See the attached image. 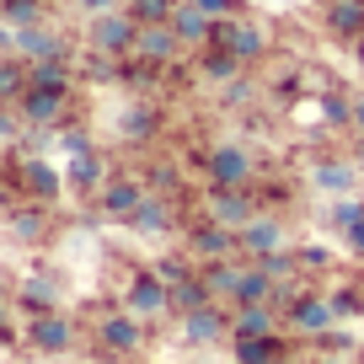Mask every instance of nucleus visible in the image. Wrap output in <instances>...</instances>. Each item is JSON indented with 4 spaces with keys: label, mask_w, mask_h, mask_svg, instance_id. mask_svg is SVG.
<instances>
[{
    "label": "nucleus",
    "mask_w": 364,
    "mask_h": 364,
    "mask_svg": "<svg viewBox=\"0 0 364 364\" xmlns=\"http://www.w3.org/2000/svg\"><path fill=\"white\" fill-rule=\"evenodd\" d=\"M311 188L327 193V198L359 193V166H353V156H321V161H311Z\"/></svg>",
    "instance_id": "nucleus-20"
},
{
    "label": "nucleus",
    "mask_w": 364,
    "mask_h": 364,
    "mask_svg": "<svg viewBox=\"0 0 364 364\" xmlns=\"http://www.w3.org/2000/svg\"><path fill=\"white\" fill-rule=\"evenodd\" d=\"M70 6H75V11H80V16H86V22H91V16H107V11H124L129 0H70Z\"/></svg>",
    "instance_id": "nucleus-42"
},
{
    "label": "nucleus",
    "mask_w": 364,
    "mask_h": 364,
    "mask_svg": "<svg viewBox=\"0 0 364 364\" xmlns=\"http://www.w3.org/2000/svg\"><path fill=\"white\" fill-rule=\"evenodd\" d=\"M6 225H11V241H22V247H43L48 230H54V215H48V204H33V198H27V204L11 209Z\"/></svg>",
    "instance_id": "nucleus-25"
},
{
    "label": "nucleus",
    "mask_w": 364,
    "mask_h": 364,
    "mask_svg": "<svg viewBox=\"0 0 364 364\" xmlns=\"http://www.w3.org/2000/svg\"><path fill=\"white\" fill-rule=\"evenodd\" d=\"M338 241H343V252H348V257H353V262H359V268H364V220H359V225H353V230H343Z\"/></svg>",
    "instance_id": "nucleus-43"
},
{
    "label": "nucleus",
    "mask_w": 364,
    "mask_h": 364,
    "mask_svg": "<svg viewBox=\"0 0 364 364\" xmlns=\"http://www.w3.org/2000/svg\"><path fill=\"white\" fill-rule=\"evenodd\" d=\"M177 6H182V0H129V16H134L139 27H145V22H171Z\"/></svg>",
    "instance_id": "nucleus-38"
},
{
    "label": "nucleus",
    "mask_w": 364,
    "mask_h": 364,
    "mask_svg": "<svg viewBox=\"0 0 364 364\" xmlns=\"http://www.w3.org/2000/svg\"><path fill=\"white\" fill-rule=\"evenodd\" d=\"M75 75H80L75 59H38V65H27V86H38V91H75Z\"/></svg>",
    "instance_id": "nucleus-28"
},
{
    "label": "nucleus",
    "mask_w": 364,
    "mask_h": 364,
    "mask_svg": "<svg viewBox=\"0 0 364 364\" xmlns=\"http://www.w3.org/2000/svg\"><path fill=\"white\" fill-rule=\"evenodd\" d=\"M107 177H113V171H107V156L97 145L70 150V156H65V188L80 198V204H97V193L107 188Z\"/></svg>",
    "instance_id": "nucleus-10"
},
{
    "label": "nucleus",
    "mask_w": 364,
    "mask_h": 364,
    "mask_svg": "<svg viewBox=\"0 0 364 364\" xmlns=\"http://www.w3.org/2000/svg\"><path fill=\"white\" fill-rule=\"evenodd\" d=\"M257 209H262L257 188H198V220H215V225L241 230Z\"/></svg>",
    "instance_id": "nucleus-6"
},
{
    "label": "nucleus",
    "mask_w": 364,
    "mask_h": 364,
    "mask_svg": "<svg viewBox=\"0 0 364 364\" xmlns=\"http://www.w3.org/2000/svg\"><path fill=\"white\" fill-rule=\"evenodd\" d=\"M91 343H97V353L113 359V364L139 359V353L150 348V321H139L134 311L118 300V306H102L97 316H91Z\"/></svg>",
    "instance_id": "nucleus-1"
},
{
    "label": "nucleus",
    "mask_w": 364,
    "mask_h": 364,
    "mask_svg": "<svg viewBox=\"0 0 364 364\" xmlns=\"http://www.w3.org/2000/svg\"><path fill=\"white\" fill-rule=\"evenodd\" d=\"M22 139H27V124H22V113H16V107H0V150L22 145Z\"/></svg>",
    "instance_id": "nucleus-40"
},
{
    "label": "nucleus",
    "mask_w": 364,
    "mask_h": 364,
    "mask_svg": "<svg viewBox=\"0 0 364 364\" xmlns=\"http://www.w3.org/2000/svg\"><path fill=\"white\" fill-rule=\"evenodd\" d=\"M27 97V59L0 54V107H16Z\"/></svg>",
    "instance_id": "nucleus-31"
},
{
    "label": "nucleus",
    "mask_w": 364,
    "mask_h": 364,
    "mask_svg": "<svg viewBox=\"0 0 364 364\" xmlns=\"http://www.w3.org/2000/svg\"><path fill=\"white\" fill-rule=\"evenodd\" d=\"M316 6H327V0H316Z\"/></svg>",
    "instance_id": "nucleus-51"
},
{
    "label": "nucleus",
    "mask_w": 364,
    "mask_h": 364,
    "mask_svg": "<svg viewBox=\"0 0 364 364\" xmlns=\"http://www.w3.org/2000/svg\"><path fill=\"white\" fill-rule=\"evenodd\" d=\"M16 59H27V65H38V59H75V48L48 22H38V27H16Z\"/></svg>",
    "instance_id": "nucleus-22"
},
{
    "label": "nucleus",
    "mask_w": 364,
    "mask_h": 364,
    "mask_svg": "<svg viewBox=\"0 0 364 364\" xmlns=\"http://www.w3.org/2000/svg\"><path fill=\"white\" fill-rule=\"evenodd\" d=\"M16 113H22L27 129H65V124H75V91H38V86H27V97L16 102Z\"/></svg>",
    "instance_id": "nucleus-11"
},
{
    "label": "nucleus",
    "mask_w": 364,
    "mask_h": 364,
    "mask_svg": "<svg viewBox=\"0 0 364 364\" xmlns=\"http://www.w3.org/2000/svg\"><path fill=\"white\" fill-rule=\"evenodd\" d=\"M353 166L364 171V134H353Z\"/></svg>",
    "instance_id": "nucleus-47"
},
{
    "label": "nucleus",
    "mask_w": 364,
    "mask_h": 364,
    "mask_svg": "<svg viewBox=\"0 0 364 364\" xmlns=\"http://www.w3.org/2000/svg\"><path fill=\"white\" fill-rule=\"evenodd\" d=\"M204 284H209V295L220 300V306H230L236 300V284H241V273H247V257H225V262H204Z\"/></svg>",
    "instance_id": "nucleus-29"
},
{
    "label": "nucleus",
    "mask_w": 364,
    "mask_h": 364,
    "mask_svg": "<svg viewBox=\"0 0 364 364\" xmlns=\"http://www.w3.org/2000/svg\"><path fill=\"white\" fill-rule=\"evenodd\" d=\"M16 311L22 316H43V311H65V289H59L54 273H27L22 284H16Z\"/></svg>",
    "instance_id": "nucleus-19"
},
{
    "label": "nucleus",
    "mask_w": 364,
    "mask_h": 364,
    "mask_svg": "<svg viewBox=\"0 0 364 364\" xmlns=\"http://www.w3.org/2000/svg\"><path fill=\"white\" fill-rule=\"evenodd\" d=\"M0 22L38 27V22H43V0H0Z\"/></svg>",
    "instance_id": "nucleus-37"
},
{
    "label": "nucleus",
    "mask_w": 364,
    "mask_h": 364,
    "mask_svg": "<svg viewBox=\"0 0 364 364\" xmlns=\"http://www.w3.org/2000/svg\"><path fill=\"white\" fill-rule=\"evenodd\" d=\"M289 364H311V353H295V359H289Z\"/></svg>",
    "instance_id": "nucleus-49"
},
{
    "label": "nucleus",
    "mask_w": 364,
    "mask_h": 364,
    "mask_svg": "<svg viewBox=\"0 0 364 364\" xmlns=\"http://www.w3.org/2000/svg\"><path fill=\"white\" fill-rule=\"evenodd\" d=\"M134 38H139V22L124 11H107V16H91L86 27V48H97V54H118V59H134Z\"/></svg>",
    "instance_id": "nucleus-14"
},
{
    "label": "nucleus",
    "mask_w": 364,
    "mask_h": 364,
    "mask_svg": "<svg viewBox=\"0 0 364 364\" xmlns=\"http://www.w3.org/2000/svg\"><path fill=\"white\" fill-rule=\"evenodd\" d=\"M177 338L193 353H209V348H220V343H230V306L215 300V306H204V311L177 316Z\"/></svg>",
    "instance_id": "nucleus-9"
},
{
    "label": "nucleus",
    "mask_w": 364,
    "mask_h": 364,
    "mask_svg": "<svg viewBox=\"0 0 364 364\" xmlns=\"http://www.w3.org/2000/svg\"><path fill=\"white\" fill-rule=\"evenodd\" d=\"M54 134H59V150H65V156H70V150H86V145H91L86 124H65V129H54Z\"/></svg>",
    "instance_id": "nucleus-41"
},
{
    "label": "nucleus",
    "mask_w": 364,
    "mask_h": 364,
    "mask_svg": "<svg viewBox=\"0 0 364 364\" xmlns=\"http://www.w3.org/2000/svg\"><path fill=\"white\" fill-rule=\"evenodd\" d=\"M171 306H177V316H188V311H204V306H215V295H209V284H204V273H193L188 284H177V289H171Z\"/></svg>",
    "instance_id": "nucleus-35"
},
{
    "label": "nucleus",
    "mask_w": 364,
    "mask_h": 364,
    "mask_svg": "<svg viewBox=\"0 0 364 364\" xmlns=\"http://www.w3.org/2000/svg\"><path fill=\"white\" fill-rule=\"evenodd\" d=\"M193 6H198V11H209L215 22H220V16H236V11H241V0H193Z\"/></svg>",
    "instance_id": "nucleus-44"
},
{
    "label": "nucleus",
    "mask_w": 364,
    "mask_h": 364,
    "mask_svg": "<svg viewBox=\"0 0 364 364\" xmlns=\"http://www.w3.org/2000/svg\"><path fill=\"white\" fill-rule=\"evenodd\" d=\"M75 343H80V321L70 311H43V316H27V327H22V348L43 353V359H59Z\"/></svg>",
    "instance_id": "nucleus-5"
},
{
    "label": "nucleus",
    "mask_w": 364,
    "mask_h": 364,
    "mask_svg": "<svg viewBox=\"0 0 364 364\" xmlns=\"http://www.w3.org/2000/svg\"><path fill=\"white\" fill-rule=\"evenodd\" d=\"M193 70H198V80H204V86H220V91H225L230 80H241L252 65H241L230 48H215V43H209V48H198V65H193Z\"/></svg>",
    "instance_id": "nucleus-27"
},
{
    "label": "nucleus",
    "mask_w": 364,
    "mask_h": 364,
    "mask_svg": "<svg viewBox=\"0 0 364 364\" xmlns=\"http://www.w3.org/2000/svg\"><path fill=\"white\" fill-rule=\"evenodd\" d=\"M124 306L134 311L139 321H150V327H166V321H177V306H171V289H166V279H161L156 268H129Z\"/></svg>",
    "instance_id": "nucleus-4"
},
{
    "label": "nucleus",
    "mask_w": 364,
    "mask_h": 364,
    "mask_svg": "<svg viewBox=\"0 0 364 364\" xmlns=\"http://www.w3.org/2000/svg\"><path fill=\"white\" fill-rule=\"evenodd\" d=\"M0 54H16V27L0 22Z\"/></svg>",
    "instance_id": "nucleus-45"
},
{
    "label": "nucleus",
    "mask_w": 364,
    "mask_h": 364,
    "mask_svg": "<svg viewBox=\"0 0 364 364\" xmlns=\"http://www.w3.org/2000/svg\"><path fill=\"white\" fill-rule=\"evenodd\" d=\"M295 257H300V273H306V279H321V273L338 268V252L316 247V241H295Z\"/></svg>",
    "instance_id": "nucleus-36"
},
{
    "label": "nucleus",
    "mask_w": 364,
    "mask_h": 364,
    "mask_svg": "<svg viewBox=\"0 0 364 364\" xmlns=\"http://www.w3.org/2000/svg\"><path fill=\"white\" fill-rule=\"evenodd\" d=\"M193 166H198V177H204V188H257V177H262L257 150L236 145V139H220V145L198 150Z\"/></svg>",
    "instance_id": "nucleus-2"
},
{
    "label": "nucleus",
    "mask_w": 364,
    "mask_h": 364,
    "mask_svg": "<svg viewBox=\"0 0 364 364\" xmlns=\"http://www.w3.org/2000/svg\"><path fill=\"white\" fill-rule=\"evenodd\" d=\"M16 182H22V193L33 198V204H48V209L70 193L65 171H59L54 161H43V156H16Z\"/></svg>",
    "instance_id": "nucleus-15"
},
{
    "label": "nucleus",
    "mask_w": 364,
    "mask_h": 364,
    "mask_svg": "<svg viewBox=\"0 0 364 364\" xmlns=\"http://www.w3.org/2000/svg\"><path fill=\"white\" fill-rule=\"evenodd\" d=\"M113 129H118V139H124V145H150V139L166 129V113H161L156 102H129L124 113H118Z\"/></svg>",
    "instance_id": "nucleus-23"
},
{
    "label": "nucleus",
    "mask_w": 364,
    "mask_h": 364,
    "mask_svg": "<svg viewBox=\"0 0 364 364\" xmlns=\"http://www.w3.org/2000/svg\"><path fill=\"white\" fill-rule=\"evenodd\" d=\"M332 327H343V321H338V311H332V295H327V289H316V284L284 311V332L295 343H316L321 332H332Z\"/></svg>",
    "instance_id": "nucleus-7"
},
{
    "label": "nucleus",
    "mask_w": 364,
    "mask_h": 364,
    "mask_svg": "<svg viewBox=\"0 0 364 364\" xmlns=\"http://www.w3.org/2000/svg\"><path fill=\"white\" fill-rule=\"evenodd\" d=\"M171 33L182 38V48H188V54H198V48H209V38H215V16L198 11L193 0H182L177 11H171Z\"/></svg>",
    "instance_id": "nucleus-24"
},
{
    "label": "nucleus",
    "mask_w": 364,
    "mask_h": 364,
    "mask_svg": "<svg viewBox=\"0 0 364 364\" xmlns=\"http://www.w3.org/2000/svg\"><path fill=\"white\" fill-rule=\"evenodd\" d=\"M215 48H230V54L241 59V65H262L273 48V33L262 27V16L252 11H236V16H220L215 22V38H209Z\"/></svg>",
    "instance_id": "nucleus-3"
},
{
    "label": "nucleus",
    "mask_w": 364,
    "mask_h": 364,
    "mask_svg": "<svg viewBox=\"0 0 364 364\" xmlns=\"http://www.w3.org/2000/svg\"><path fill=\"white\" fill-rule=\"evenodd\" d=\"M353 65H359V75H364V38L353 43Z\"/></svg>",
    "instance_id": "nucleus-48"
},
{
    "label": "nucleus",
    "mask_w": 364,
    "mask_h": 364,
    "mask_svg": "<svg viewBox=\"0 0 364 364\" xmlns=\"http://www.w3.org/2000/svg\"><path fill=\"white\" fill-rule=\"evenodd\" d=\"M236 306H273V279L262 273V262H247V273H241V284H236L230 311H236Z\"/></svg>",
    "instance_id": "nucleus-30"
},
{
    "label": "nucleus",
    "mask_w": 364,
    "mask_h": 364,
    "mask_svg": "<svg viewBox=\"0 0 364 364\" xmlns=\"http://www.w3.org/2000/svg\"><path fill=\"white\" fill-rule=\"evenodd\" d=\"M284 332V311L279 306H236L230 311V338H273Z\"/></svg>",
    "instance_id": "nucleus-26"
},
{
    "label": "nucleus",
    "mask_w": 364,
    "mask_h": 364,
    "mask_svg": "<svg viewBox=\"0 0 364 364\" xmlns=\"http://www.w3.org/2000/svg\"><path fill=\"white\" fill-rule=\"evenodd\" d=\"M327 124L332 129H353V97H343V91H327Z\"/></svg>",
    "instance_id": "nucleus-39"
},
{
    "label": "nucleus",
    "mask_w": 364,
    "mask_h": 364,
    "mask_svg": "<svg viewBox=\"0 0 364 364\" xmlns=\"http://www.w3.org/2000/svg\"><path fill=\"white\" fill-rule=\"evenodd\" d=\"M236 241H241V257L247 262H262V257H273V252L295 247V241H289V220L279 215V209H257V215L236 230Z\"/></svg>",
    "instance_id": "nucleus-8"
},
{
    "label": "nucleus",
    "mask_w": 364,
    "mask_h": 364,
    "mask_svg": "<svg viewBox=\"0 0 364 364\" xmlns=\"http://www.w3.org/2000/svg\"><path fill=\"white\" fill-rule=\"evenodd\" d=\"M321 33L332 38V43H359L364 38V0H327L321 6Z\"/></svg>",
    "instance_id": "nucleus-21"
},
{
    "label": "nucleus",
    "mask_w": 364,
    "mask_h": 364,
    "mask_svg": "<svg viewBox=\"0 0 364 364\" xmlns=\"http://www.w3.org/2000/svg\"><path fill=\"white\" fill-rule=\"evenodd\" d=\"M193 364H215V359H193Z\"/></svg>",
    "instance_id": "nucleus-50"
},
{
    "label": "nucleus",
    "mask_w": 364,
    "mask_h": 364,
    "mask_svg": "<svg viewBox=\"0 0 364 364\" xmlns=\"http://www.w3.org/2000/svg\"><path fill=\"white\" fill-rule=\"evenodd\" d=\"M145 193H150L145 177H134V171H113V177H107V188L97 193V215L113 220V225H129V220H134V209L145 204Z\"/></svg>",
    "instance_id": "nucleus-13"
},
{
    "label": "nucleus",
    "mask_w": 364,
    "mask_h": 364,
    "mask_svg": "<svg viewBox=\"0 0 364 364\" xmlns=\"http://www.w3.org/2000/svg\"><path fill=\"white\" fill-rule=\"evenodd\" d=\"M182 54H188V48H182V38L171 33V22H145V27H139V38H134V65L161 70V75H166Z\"/></svg>",
    "instance_id": "nucleus-16"
},
{
    "label": "nucleus",
    "mask_w": 364,
    "mask_h": 364,
    "mask_svg": "<svg viewBox=\"0 0 364 364\" xmlns=\"http://www.w3.org/2000/svg\"><path fill=\"white\" fill-rule=\"evenodd\" d=\"M321 220H327L332 230H353L364 220V193H338V198H327V209H321Z\"/></svg>",
    "instance_id": "nucleus-33"
},
{
    "label": "nucleus",
    "mask_w": 364,
    "mask_h": 364,
    "mask_svg": "<svg viewBox=\"0 0 364 364\" xmlns=\"http://www.w3.org/2000/svg\"><path fill=\"white\" fill-rule=\"evenodd\" d=\"M327 295H332L338 321H359V316H364V279H338Z\"/></svg>",
    "instance_id": "nucleus-34"
},
{
    "label": "nucleus",
    "mask_w": 364,
    "mask_h": 364,
    "mask_svg": "<svg viewBox=\"0 0 364 364\" xmlns=\"http://www.w3.org/2000/svg\"><path fill=\"white\" fill-rule=\"evenodd\" d=\"M150 268H156L161 279H166V289H177V284H188V279L198 273V257H193L188 247H177V252H161V257L150 262Z\"/></svg>",
    "instance_id": "nucleus-32"
},
{
    "label": "nucleus",
    "mask_w": 364,
    "mask_h": 364,
    "mask_svg": "<svg viewBox=\"0 0 364 364\" xmlns=\"http://www.w3.org/2000/svg\"><path fill=\"white\" fill-rule=\"evenodd\" d=\"M295 359V338L273 332V338H230V364H289Z\"/></svg>",
    "instance_id": "nucleus-18"
},
{
    "label": "nucleus",
    "mask_w": 364,
    "mask_h": 364,
    "mask_svg": "<svg viewBox=\"0 0 364 364\" xmlns=\"http://www.w3.org/2000/svg\"><path fill=\"white\" fill-rule=\"evenodd\" d=\"M182 247L198 257V268L204 262H225V257H241V241L230 225H215V220H193V225L182 230Z\"/></svg>",
    "instance_id": "nucleus-17"
},
{
    "label": "nucleus",
    "mask_w": 364,
    "mask_h": 364,
    "mask_svg": "<svg viewBox=\"0 0 364 364\" xmlns=\"http://www.w3.org/2000/svg\"><path fill=\"white\" fill-rule=\"evenodd\" d=\"M353 134H364V97H353Z\"/></svg>",
    "instance_id": "nucleus-46"
},
{
    "label": "nucleus",
    "mask_w": 364,
    "mask_h": 364,
    "mask_svg": "<svg viewBox=\"0 0 364 364\" xmlns=\"http://www.w3.org/2000/svg\"><path fill=\"white\" fill-rule=\"evenodd\" d=\"M129 230H134V236H150V241L177 236V230H182V198H177V193H161V188H150L145 204H139L134 220H129Z\"/></svg>",
    "instance_id": "nucleus-12"
}]
</instances>
